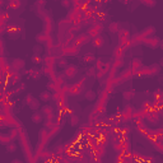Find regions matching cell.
I'll return each mask as SVG.
<instances>
[{
    "mask_svg": "<svg viewBox=\"0 0 163 163\" xmlns=\"http://www.w3.org/2000/svg\"><path fill=\"white\" fill-rule=\"evenodd\" d=\"M119 1H120V3H124V4H126L127 0H119Z\"/></svg>",
    "mask_w": 163,
    "mask_h": 163,
    "instance_id": "obj_39",
    "label": "cell"
},
{
    "mask_svg": "<svg viewBox=\"0 0 163 163\" xmlns=\"http://www.w3.org/2000/svg\"><path fill=\"white\" fill-rule=\"evenodd\" d=\"M78 73V66L77 65H69L68 64V66L65 68V75H66L68 78H74L75 75H77Z\"/></svg>",
    "mask_w": 163,
    "mask_h": 163,
    "instance_id": "obj_3",
    "label": "cell"
},
{
    "mask_svg": "<svg viewBox=\"0 0 163 163\" xmlns=\"http://www.w3.org/2000/svg\"><path fill=\"white\" fill-rule=\"evenodd\" d=\"M122 55H124V48H122L121 46H119V47L115 50V52H113V56L119 59V58H122Z\"/></svg>",
    "mask_w": 163,
    "mask_h": 163,
    "instance_id": "obj_28",
    "label": "cell"
},
{
    "mask_svg": "<svg viewBox=\"0 0 163 163\" xmlns=\"http://www.w3.org/2000/svg\"><path fill=\"white\" fill-rule=\"evenodd\" d=\"M15 150H17V145H15L14 143L10 142V143L7 144V152L8 153H14Z\"/></svg>",
    "mask_w": 163,
    "mask_h": 163,
    "instance_id": "obj_24",
    "label": "cell"
},
{
    "mask_svg": "<svg viewBox=\"0 0 163 163\" xmlns=\"http://www.w3.org/2000/svg\"><path fill=\"white\" fill-rule=\"evenodd\" d=\"M46 40H47V37H46L45 33H37V34H36V41H37V43H45Z\"/></svg>",
    "mask_w": 163,
    "mask_h": 163,
    "instance_id": "obj_22",
    "label": "cell"
},
{
    "mask_svg": "<svg viewBox=\"0 0 163 163\" xmlns=\"http://www.w3.org/2000/svg\"><path fill=\"white\" fill-rule=\"evenodd\" d=\"M46 64H47V66H50V65H52L54 64V61H55V59L54 58H50V56H48V58H46Z\"/></svg>",
    "mask_w": 163,
    "mask_h": 163,
    "instance_id": "obj_36",
    "label": "cell"
},
{
    "mask_svg": "<svg viewBox=\"0 0 163 163\" xmlns=\"http://www.w3.org/2000/svg\"><path fill=\"white\" fill-rule=\"evenodd\" d=\"M88 42V37L87 34H82V36H78L75 38V46H79V45H84V43Z\"/></svg>",
    "mask_w": 163,
    "mask_h": 163,
    "instance_id": "obj_11",
    "label": "cell"
},
{
    "mask_svg": "<svg viewBox=\"0 0 163 163\" xmlns=\"http://www.w3.org/2000/svg\"><path fill=\"white\" fill-rule=\"evenodd\" d=\"M31 120L34 122V124H41L43 121V115L42 112H34L33 115L31 116Z\"/></svg>",
    "mask_w": 163,
    "mask_h": 163,
    "instance_id": "obj_8",
    "label": "cell"
},
{
    "mask_svg": "<svg viewBox=\"0 0 163 163\" xmlns=\"http://www.w3.org/2000/svg\"><path fill=\"white\" fill-rule=\"evenodd\" d=\"M40 99L42 102H48L51 99V92L50 91L41 92V93H40Z\"/></svg>",
    "mask_w": 163,
    "mask_h": 163,
    "instance_id": "obj_12",
    "label": "cell"
},
{
    "mask_svg": "<svg viewBox=\"0 0 163 163\" xmlns=\"http://www.w3.org/2000/svg\"><path fill=\"white\" fill-rule=\"evenodd\" d=\"M60 3L62 7H65V8H69L72 5V0H60Z\"/></svg>",
    "mask_w": 163,
    "mask_h": 163,
    "instance_id": "obj_34",
    "label": "cell"
},
{
    "mask_svg": "<svg viewBox=\"0 0 163 163\" xmlns=\"http://www.w3.org/2000/svg\"><path fill=\"white\" fill-rule=\"evenodd\" d=\"M9 9H13V10H15V9H18V8L21 7V3H19V0H15V1H9Z\"/></svg>",
    "mask_w": 163,
    "mask_h": 163,
    "instance_id": "obj_26",
    "label": "cell"
},
{
    "mask_svg": "<svg viewBox=\"0 0 163 163\" xmlns=\"http://www.w3.org/2000/svg\"><path fill=\"white\" fill-rule=\"evenodd\" d=\"M46 88H47L50 92H56L58 87H56V83H55V82H48L47 85H46Z\"/></svg>",
    "mask_w": 163,
    "mask_h": 163,
    "instance_id": "obj_29",
    "label": "cell"
},
{
    "mask_svg": "<svg viewBox=\"0 0 163 163\" xmlns=\"http://www.w3.org/2000/svg\"><path fill=\"white\" fill-rule=\"evenodd\" d=\"M41 112H42V115H45L47 119H51L54 116V108L51 107L50 105H45L42 108H41Z\"/></svg>",
    "mask_w": 163,
    "mask_h": 163,
    "instance_id": "obj_5",
    "label": "cell"
},
{
    "mask_svg": "<svg viewBox=\"0 0 163 163\" xmlns=\"http://www.w3.org/2000/svg\"><path fill=\"white\" fill-rule=\"evenodd\" d=\"M135 96L134 91H126V92H122V97H124L125 99H127V101H130V99H133V97Z\"/></svg>",
    "mask_w": 163,
    "mask_h": 163,
    "instance_id": "obj_21",
    "label": "cell"
},
{
    "mask_svg": "<svg viewBox=\"0 0 163 163\" xmlns=\"http://www.w3.org/2000/svg\"><path fill=\"white\" fill-rule=\"evenodd\" d=\"M27 105H28V107L31 108V110H34V111L40 108V101L37 98H34L32 94L27 96Z\"/></svg>",
    "mask_w": 163,
    "mask_h": 163,
    "instance_id": "obj_2",
    "label": "cell"
},
{
    "mask_svg": "<svg viewBox=\"0 0 163 163\" xmlns=\"http://www.w3.org/2000/svg\"><path fill=\"white\" fill-rule=\"evenodd\" d=\"M96 74V68H89L88 70H87V75L88 77H92V75Z\"/></svg>",
    "mask_w": 163,
    "mask_h": 163,
    "instance_id": "obj_35",
    "label": "cell"
},
{
    "mask_svg": "<svg viewBox=\"0 0 163 163\" xmlns=\"http://www.w3.org/2000/svg\"><path fill=\"white\" fill-rule=\"evenodd\" d=\"M82 88H83V82H79L78 84H74V85L70 88V93L72 94H78L79 92H82Z\"/></svg>",
    "mask_w": 163,
    "mask_h": 163,
    "instance_id": "obj_9",
    "label": "cell"
},
{
    "mask_svg": "<svg viewBox=\"0 0 163 163\" xmlns=\"http://www.w3.org/2000/svg\"><path fill=\"white\" fill-rule=\"evenodd\" d=\"M17 135H18V130H12V131H10L9 133V136H10V139H14V138L15 136H17Z\"/></svg>",
    "mask_w": 163,
    "mask_h": 163,
    "instance_id": "obj_37",
    "label": "cell"
},
{
    "mask_svg": "<svg viewBox=\"0 0 163 163\" xmlns=\"http://www.w3.org/2000/svg\"><path fill=\"white\" fill-rule=\"evenodd\" d=\"M32 50H33L34 55H41V54L43 52V47H42V45H41V43H37V45H34Z\"/></svg>",
    "mask_w": 163,
    "mask_h": 163,
    "instance_id": "obj_20",
    "label": "cell"
},
{
    "mask_svg": "<svg viewBox=\"0 0 163 163\" xmlns=\"http://www.w3.org/2000/svg\"><path fill=\"white\" fill-rule=\"evenodd\" d=\"M12 142V139H10L9 134H0V144H3V145H7L8 143Z\"/></svg>",
    "mask_w": 163,
    "mask_h": 163,
    "instance_id": "obj_13",
    "label": "cell"
},
{
    "mask_svg": "<svg viewBox=\"0 0 163 163\" xmlns=\"http://www.w3.org/2000/svg\"><path fill=\"white\" fill-rule=\"evenodd\" d=\"M56 64H58L59 68H66L68 66V61H66V59L65 58L58 59V60H56Z\"/></svg>",
    "mask_w": 163,
    "mask_h": 163,
    "instance_id": "obj_25",
    "label": "cell"
},
{
    "mask_svg": "<svg viewBox=\"0 0 163 163\" xmlns=\"http://www.w3.org/2000/svg\"><path fill=\"white\" fill-rule=\"evenodd\" d=\"M119 36H120V40L125 41V40H129V32L125 31V29H119Z\"/></svg>",
    "mask_w": 163,
    "mask_h": 163,
    "instance_id": "obj_23",
    "label": "cell"
},
{
    "mask_svg": "<svg viewBox=\"0 0 163 163\" xmlns=\"http://www.w3.org/2000/svg\"><path fill=\"white\" fill-rule=\"evenodd\" d=\"M79 52V47L78 46H70V47H66V48H64V51H62V54L64 55H77V54Z\"/></svg>",
    "mask_w": 163,
    "mask_h": 163,
    "instance_id": "obj_6",
    "label": "cell"
},
{
    "mask_svg": "<svg viewBox=\"0 0 163 163\" xmlns=\"http://www.w3.org/2000/svg\"><path fill=\"white\" fill-rule=\"evenodd\" d=\"M142 65H143V62H142V60H140L139 58H135V59H133L131 66H133V69H134V70H138V69H139V68H142Z\"/></svg>",
    "mask_w": 163,
    "mask_h": 163,
    "instance_id": "obj_15",
    "label": "cell"
},
{
    "mask_svg": "<svg viewBox=\"0 0 163 163\" xmlns=\"http://www.w3.org/2000/svg\"><path fill=\"white\" fill-rule=\"evenodd\" d=\"M31 78H33V79H40L41 78V70L32 69L31 70Z\"/></svg>",
    "mask_w": 163,
    "mask_h": 163,
    "instance_id": "obj_27",
    "label": "cell"
},
{
    "mask_svg": "<svg viewBox=\"0 0 163 163\" xmlns=\"http://www.w3.org/2000/svg\"><path fill=\"white\" fill-rule=\"evenodd\" d=\"M159 65H161V66L163 65V59H161V60H159Z\"/></svg>",
    "mask_w": 163,
    "mask_h": 163,
    "instance_id": "obj_40",
    "label": "cell"
},
{
    "mask_svg": "<svg viewBox=\"0 0 163 163\" xmlns=\"http://www.w3.org/2000/svg\"><path fill=\"white\" fill-rule=\"evenodd\" d=\"M45 4H46V0H37V1H36V5H37L38 8L45 7Z\"/></svg>",
    "mask_w": 163,
    "mask_h": 163,
    "instance_id": "obj_38",
    "label": "cell"
},
{
    "mask_svg": "<svg viewBox=\"0 0 163 163\" xmlns=\"http://www.w3.org/2000/svg\"><path fill=\"white\" fill-rule=\"evenodd\" d=\"M9 1H15V0H9Z\"/></svg>",
    "mask_w": 163,
    "mask_h": 163,
    "instance_id": "obj_41",
    "label": "cell"
},
{
    "mask_svg": "<svg viewBox=\"0 0 163 163\" xmlns=\"http://www.w3.org/2000/svg\"><path fill=\"white\" fill-rule=\"evenodd\" d=\"M142 1H143V4L144 5H146V7H156V5H157V1H156V0H142Z\"/></svg>",
    "mask_w": 163,
    "mask_h": 163,
    "instance_id": "obj_30",
    "label": "cell"
},
{
    "mask_svg": "<svg viewBox=\"0 0 163 163\" xmlns=\"http://www.w3.org/2000/svg\"><path fill=\"white\" fill-rule=\"evenodd\" d=\"M110 31L111 32H119V23H116V22H112V23L110 24Z\"/></svg>",
    "mask_w": 163,
    "mask_h": 163,
    "instance_id": "obj_32",
    "label": "cell"
},
{
    "mask_svg": "<svg viewBox=\"0 0 163 163\" xmlns=\"http://www.w3.org/2000/svg\"><path fill=\"white\" fill-rule=\"evenodd\" d=\"M102 29H103L102 24H93V26L89 28L88 34L89 36H92V37H97V36H99V32H101Z\"/></svg>",
    "mask_w": 163,
    "mask_h": 163,
    "instance_id": "obj_4",
    "label": "cell"
},
{
    "mask_svg": "<svg viewBox=\"0 0 163 163\" xmlns=\"http://www.w3.org/2000/svg\"><path fill=\"white\" fill-rule=\"evenodd\" d=\"M144 45L148 46V47L150 48H157L159 45H161V40L158 38V37H145V38L143 40Z\"/></svg>",
    "mask_w": 163,
    "mask_h": 163,
    "instance_id": "obj_1",
    "label": "cell"
},
{
    "mask_svg": "<svg viewBox=\"0 0 163 163\" xmlns=\"http://www.w3.org/2000/svg\"><path fill=\"white\" fill-rule=\"evenodd\" d=\"M149 70H150V74L152 75H158L161 73V65L159 64H153L149 66Z\"/></svg>",
    "mask_w": 163,
    "mask_h": 163,
    "instance_id": "obj_10",
    "label": "cell"
},
{
    "mask_svg": "<svg viewBox=\"0 0 163 163\" xmlns=\"http://www.w3.org/2000/svg\"><path fill=\"white\" fill-rule=\"evenodd\" d=\"M92 45H93L94 47H99V46L103 45V38L101 36L94 37V41H92Z\"/></svg>",
    "mask_w": 163,
    "mask_h": 163,
    "instance_id": "obj_19",
    "label": "cell"
},
{
    "mask_svg": "<svg viewBox=\"0 0 163 163\" xmlns=\"http://www.w3.org/2000/svg\"><path fill=\"white\" fill-rule=\"evenodd\" d=\"M84 97H85V99H87V101H89V102H93V101H96V98H97V94H96V92H94V91H92V89H89V91H87V92H85V94H84Z\"/></svg>",
    "mask_w": 163,
    "mask_h": 163,
    "instance_id": "obj_7",
    "label": "cell"
},
{
    "mask_svg": "<svg viewBox=\"0 0 163 163\" xmlns=\"http://www.w3.org/2000/svg\"><path fill=\"white\" fill-rule=\"evenodd\" d=\"M13 68H14L15 70H19L21 68L24 66V60H22V59H17V60L13 61Z\"/></svg>",
    "mask_w": 163,
    "mask_h": 163,
    "instance_id": "obj_17",
    "label": "cell"
},
{
    "mask_svg": "<svg viewBox=\"0 0 163 163\" xmlns=\"http://www.w3.org/2000/svg\"><path fill=\"white\" fill-rule=\"evenodd\" d=\"M143 40H144V37H143L142 33H140V34H135V36L133 37V41H130V43H133V45H138V43L143 42Z\"/></svg>",
    "mask_w": 163,
    "mask_h": 163,
    "instance_id": "obj_18",
    "label": "cell"
},
{
    "mask_svg": "<svg viewBox=\"0 0 163 163\" xmlns=\"http://www.w3.org/2000/svg\"><path fill=\"white\" fill-rule=\"evenodd\" d=\"M69 125L70 126H77L78 124H79V116H77V115H72L69 117Z\"/></svg>",
    "mask_w": 163,
    "mask_h": 163,
    "instance_id": "obj_14",
    "label": "cell"
},
{
    "mask_svg": "<svg viewBox=\"0 0 163 163\" xmlns=\"http://www.w3.org/2000/svg\"><path fill=\"white\" fill-rule=\"evenodd\" d=\"M32 61H33L34 64H41V62H42L41 55H33V56H32Z\"/></svg>",
    "mask_w": 163,
    "mask_h": 163,
    "instance_id": "obj_33",
    "label": "cell"
},
{
    "mask_svg": "<svg viewBox=\"0 0 163 163\" xmlns=\"http://www.w3.org/2000/svg\"><path fill=\"white\" fill-rule=\"evenodd\" d=\"M154 32H156L154 27H148V28H145L142 32V34H143V37H150V34H154Z\"/></svg>",
    "mask_w": 163,
    "mask_h": 163,
    "instance_id": "obj_16",
    "label": "cell"
},
{
    "mask_svg": "<svg viewBox=\"0 0 163 163\" xmlns=\"http://www.w3.org/2000/svg\"><path fill=\"white\" fill-rule=\"evenodd\" d=\"M84 61L88 62V64H92V62L96 61V58H94L93 55H91V54H89V55H85V56H84Z\"/></svg>",
    "mask_w": 163,
    "mask_h": 163,
    "instance_id": "obj_31",
    "label": "cell"
}]
</instances>
